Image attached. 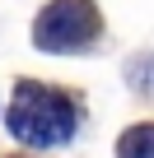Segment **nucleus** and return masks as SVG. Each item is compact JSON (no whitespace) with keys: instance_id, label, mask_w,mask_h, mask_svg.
Returning <instances> with one entry per match:
<instances>
[{"instance_id":"2","label":"nucleus","mask_w":154,"mask_h":158,"mask_svg":"<svg viewBox=\"0 0 154 158\" xmlns=\"http://www.w3.org/2000/svg\"><path fill=\"white\" fill-rule=\"evenodd\" d=\"M98 37V10L89 0H51L33 23V42L42 51H80Z\"/></svg>"},{"instance_id":"1","label":"nucleus","mask_w":154,"mask_h":158,"mask_svg":"<svg viewBox=\"0 0 154 158\" xmlns=\"http://www.w3.org/2000/svg\"><path fill=\"white\" fill-rule=\"evenodd\" d=\"M10 130H14V139H24L33 149L65 144L75 135V107L65 93H56L47 84H19L14 102H10Z\"/></svg>"},{"instance_id":"3","label":"nucleus","mask_w":154,"mask_h":158,"mask_svg":"<svg viewBox=\"0 0 154 158\" xmlns=\"http://www.w3.org/2000/svg\"><path fill=\"white\" fill-rule=\"evenodd\" d=\"M117 158H154V126H135L121 135Z\"/></svg>"}]
</instances>
